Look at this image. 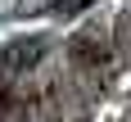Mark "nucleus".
<instances>
[{"instance_id":"obj_1","label":"nucleus","mask_w":131,"mask_h":122,"mask_svg":"<svg viewBox=\"0 0 131 122\" xmlns=\"http://www.w3.org/2000/svg\"><path fill=\"white\" fill-rule=\"evenodd\" d=\"M41 54H45V41H41V36L14 41V45L0 50V72H27V68L41 63Z\"/></svg>"}]
</instances>
